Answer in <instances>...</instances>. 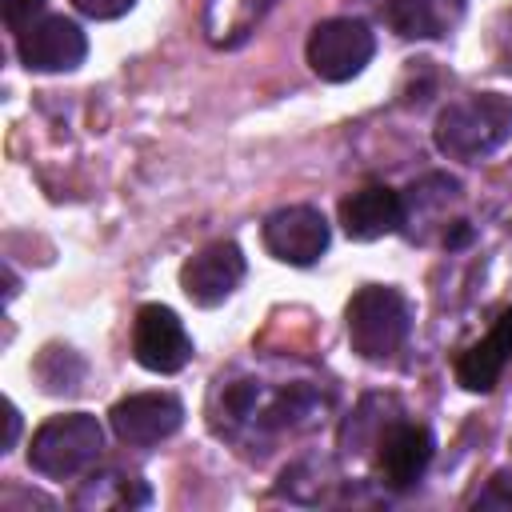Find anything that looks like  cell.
I'll use <instances>...</instances> for the list:
<instances>
[{
    "label": "cell",
    "instance_id": "1",
    "mask_svg": "<svg viewBox=\"0 0 512 512\" xmlns=\"http://www.w3.org/2000/svg\"><path fill=\"white\" fill-rule=\"evenodd\" d=\"M512 140V100L500 92H476L452 100L436 116V148L448 160H484Z\"/></svg>",
    "mask_w": 512,
    "mask_h": 512
},
{
    "label": "cell",
    "instance_id": "2",
    "mask_svg": "<svg viewBox=\"0 0 512 512\" xmlns=\"http://www.w3.org/2000/svg\"><path fill=\"white\" fill-rule=\"evenodd\" d=\"M412 328L408 300L388 284H364L348 300V340L364 360H388L400 352Z\"/></svg>",
    "mask_w": 512,
    "mask_h": 512
},
{
    "label": "cell",
    "instance_id": "3",
    "mask_svg": "<svg viewBox=\"0 0 512 512\" xmlns=\"http://www.w3.org/2000/svg\"><path fill=\"white\" fill-rule=\"evenodd\" d=\"M100 448H104L100 420L88 412H64V416H48L32 432L28 464L48 480H68V476L92 468Z\"/></svg>",
    "mask_w": 512,
    "mask_h": 512
},
{
    "label": "cell",
    "instance_id": "4",
    "mask_svg": "<svg viewBox=\"0 0 512 512\" xmlns=\"http://www.w3.org/2000/svg\"><path fill=\"white\" fill-rule=\"evenodd\" d=\"M372 52H376L372 28L352 16H332V20L316 24L308 36V68L328 84H344V80L360 76L364 64L372 60Z\"/></svg>",
    "mask_w": 512,
    "mask_h": 512
},
{
    "label": "cell",
    "instance_id": "5",
    "mask_svg": "<svg viewBox=\"0 0 512 512\" xmlns=\"http://www.w3.org/2000/svg\"><path fill=\"white\" fill-rule=\"evenodd\" d=\"M132 356L140 368L172 376L192 360V336L184 320L164 304H144L132 320Z\"/></svg>",
    "mask_w": 512,
    "mask_h": 512
},
{
    "label": "cell",
    "instance_id": "6",
    "mask_svg": "<svg viewBox=\"0 0 512 512\" xmlns=\"http://www.w3.org/2000/svg\"><path fill=\"white\" fill-rule=\"evenodd\" d=\"M264 248L280 264H296V268L316 264L324 256V248H328V220H324V212L312 208V204L276 208L264 220Z\"/></svg>",
    "mask_w": 512,
    "mask_h": 512
},
{
    "label": "cell",
    "instance_id": "7",
    "mask_svg": "<svg viewBox=\"0 0 512 512\" xmlns=\"http://www.w3.org/2000/svg\"><path fill=\"white\" fill-rule=\"evenodd\" d=\"M16 52L32 72H72L88 56V36L68 16H44L20 32Z\"/></svg>",
    "mask_w": 512,
    "mask_h": 512
},
{
    "label": "cell",
    "instance_id": "8",
    "mask_svg": "<svg viewBox=\"0 0 512 512\" xmlns=\"http://www.w3.org/2000/svg\"><path fill=\"white\" fill-rule=\"evenodd\" d=\"M244 280V252L232 240H216L208 248H200L196 256H188V264L180 268V288L192 304L200 308H216L224 304L236 284Z\"/></svg>",
    "mask_w": 512,
    "mask_h": 512
},
{
    "label": "cell",
    "instance_id": "9",
    "mask_svg": "<svg viewBox=\"0 0 512 512\" xmlns=\"http://www.w3.org/2000/svg\"><path fill=\"white\" fill-rule=\"evenodd\" d=\"M108 420L124 444L148 448V444L168 440L184 424V404L168 392H136V396H124L120 404H112Z\"/></svg>",
    "mask_w": 512,
    "mask_h": 512
},
{
    "label": "cell",
    "instance_id": "10",
    "mask_svg": "<svg viewBox=\"0 0 512 512\" xmlns=\"http://www.w3.org/2000/svg\"><path fill=\"white\" fill-rule=\"evenodd\" d=\"M432 432L424 424H412V420H392L384 428V436L376 440V476L388 484V488H412L424 468L432 464Z\"/></svg>",
    "mask_w": 512,
    "mask_h": 512
},
{
    "label": "cell",
    "instance_id": "11",
    "mask_svg": "<svg viewBox=\"0 0 512 512\" xmlns=\"http://www.w3.org/2000/svg\"><path fill=\"white\" fill-rule=\"evenodd\" d=\"M340 228L348 240H380L404 228V196L388 184H364L340 200Z\"/></svg>",
    "mask_w": 512,
    "mask_h": 512
},
{
    "label": "cell",
    "instance_id": "12",
    "mask_svg": "<svg viewBox=\"0 0 512 512\" xmlns=\"http://www.w3.org/2000/svg\"><path fill=\"white\" fill-rule=\"evenodd\" d=\"M508 364H512V308H504L496 316V324L488 328L484 340H476V344H468L460 352L456 380L468 392H488V388H496V380H500V372Z\"/></svg>",
    "mask_w": 512,
    "mask_h": 512
},
{
    "label": "cell",
    "instance_id": "13",
    "mask_svg": "<svg viewBox=\"0 0 512 512\" xmlns=\"http://www.w3.org/2000/svg\"><path fill=\"white\" fill-rule=\"evenodd\" d=\"M384 24L404 40H436L464 16V0H384Z\"/></svg>",
    "mask_w": 512,
    "mask_h": 512
},
{
    "label": "cell",
    "instance_id": "14",
    "mask_svg": "<svg viewBox=\"0 0 512 512\" xmlns=\"http://www.w3.org/2000/svg\"><path fill=\"white\" fill-rule=\"evenodd\" d=\"M152 500V492H148V484L140 480V476H132V472H120V468H104V472H92L80 488H76V496H72V504L76 508H140V504H148Z\"/></svg>",
    "mask_w": 512,
    "mask_h": 512
},
{
    "label": "cell",
    "instance_id": "15",
    "mask_svg": "<svg viewBox=\"0 0 512 512\" xmlns=\"http://www.w3.org/2000/svg\"><path fill=\"white\" fill-rule=\"evenodd\" d=\"M268 8H272V0H208L204 4V32L216 48H236L264 20Z\"/></svg>",
    "mask_w": 512,
    "mask_h": 512
},
{
    "label": "cell",
    "instance_id": "16",
    "mask_svg": "<svg viewBox=\"0 0 512 512\" xmlns=\"http://www.w3.org/2000/svg\"><path fill=\"white\" fill-rule=\"evenodd\" d=\"M460 196V184L452 180V176H424V180H416L412 188H408V196H404V224L408 220H432L440 208H448V200H456Z\"/></svg>",
    "mask_w": 512,
    "mask_h": 512
},
{
    "label": "cell",
    "instance_id": "17",
    "mask_svg": "<svg viewBox=\"0 0 512 512\" xmlns=\"http://www.w3.org/2000/svg\"><path fill=\"white\" fill-rule=\"evenodd\" d=\"M472 508H512V476L508 472H496L484 484V492H476Z\"/></svg>",
    "mask_w": 512,
    "mask_h": 512
},
{
    "label": "cell",
    "instance_id": "18",
    "mask_svg": "<svg viewBox=\"0 0 512 512\" xmlns=\"http://www.w3.org/2000/svg\"><path fill=\"white\" fill-rule=\"evenodd\" d=\"M44 8V0H0V12H4V24L12 32H24L32 24V16Z\"/></svg>",
    "mask_w": 512,
    "mask_h": 512
},
{
    "label": "cell",
    "instance_id": "19",
    "mask_svg": "<svg viewBox=\"0 0 512 512\" xmlns=\"http://www.w3.org/2000/svg\"><path fill=\"white\" fill-rule=\"evenodd\" d=\"M84 16H92V20H116V16H124L136 0H72Z\"/></svg>",
    "mask_w": 512,
    "mask_h": 512
},
{
    "label": "cell",
    "instance_id": "20",
    "mask_svg": "<svg viewBox=\"0 0 512 512\" xmlns=\"http://www.w3.org/2000/svg\"><path fill=\"white\" fill-rule=\"evenodd\" d=\"M496 60H500V68L504 72H512V12L500 20V28H496Z\"/></svg>",
    "mask_w": 512,
    "mask_h": 512
},
{
    "label": "cell",
    "instance_id": "21",
    "mask_svg": "<svg viewBox=\"0 0 512 512\" xmlns=\"http://www.w3.org/2000/svg\"><path fill=\"white\" fill-rule=\"evenodd\" d=\"M16 432H20V412H16V404L8 400V404H4V444H0V452H8V448L16 444Z\"/></svg>",
    "mask_w": 512,
    "mask_h": 512
}]
</instances>
